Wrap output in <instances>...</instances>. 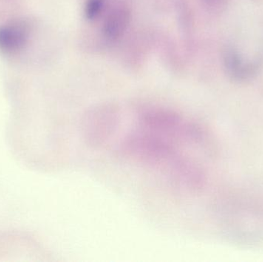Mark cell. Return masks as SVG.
<instances>
[{
  "label": "cell",
  "mask_w": 263,
  "mask_h": 262,
  "mask_svg": "<svg viewBox=\"0 0 263 262\" xmlns=\"http://www.w3.org/2000/svg\"><path fill=\"white\" fill-rule=\"evenodd\" d=\"M105 6V0H87L85 6V15L89 20L98 18Z\"/></svg>",
  "instance_id": "cell-7"
},
{
  "label": "cell",
  "mask_w": 263,
  "mask_h": 262,
  "mask_svg": "<svg viewBox=\"0 0 263 262\" xmlns=\"http://www.w3.org/2000/svg\"><path fill=\"white\" fill-rule=\"evenodd\" d=\"M179 145L138 129L122 141V156L156 171L182 189H193L200 183L194 163L179 149Z\"/></svg>",
  "instance_id": "cell-1"
},
{
  "label": "cell",
  "mask_w": 263,
  "mask_h": 262,
  "mask_svg": "<svg viewBox=\"0 0 263 262\" xmlns=\"http://www.w3.org/2000/svg\"><path fill=\"white\" fill-rule=\"evenodd\" d=\"M130 14L124 7L116 8L107 15L103 26V32L107 39L114 41L124 34L129 23Z\"/></svg>",
  "instance_id": "cell-5"
},
{
  "label": "cell",
  "mask_w": 263,
  "mask_h": 262,
  "mask_svg": "<svg viewBox=\"0 0 263 262\" xmlns=\"http://www.w3.org/2000/svg\"><path fill=\"white\" fill-rule=\"evenodd\" d=\"M225 65L228 73L236 80H244L254 73L256 67L251 64H246L237 52L228 50L225 55Z\"/></svg>",
  "instance_id": "cell-6"
},
{
  "label": "cell",
  "mask_w": 263,
  "mask_h": 262,
  "mask_svg": "<svg viewBox=\"0 0 263 262\" xmlns=\"http://www.w3.org/2000/svg\"><path fill=\"white\" fill-rule=\"evenodd\" d=\"M28 28L25 23H13L0 27V49L6 52L20 50L28 38Z\"/></svg>",
  "instance_id": "cell-4"
},
{
  "label": "cell",
  "mask_w": 263,
  "mask_h": 262,
  "mask_svg": "<svg viewBox=\"0 0 263 262\" xmlns=\"http://www.w3.org/2000/svg\"><path fill=\"white\" fill-rule=\"evenodd\" d=\"M139 129L154 134L177 145L193 143L198 131L192 122L168 109L151 108L139 112Z\"/></svg>",
  "instance_id": "cell-2"
},
{
  "label": "cell",
  "mask_w": 263,
  "mask_h": 262,
  "mask_svg": "<svg viewBox=\"0 0 263 262\" xmlns=\"http://www.w3.org/2000/svg\"><path fill=\"white\" fill-rule=\"evenodd\" d=\"M120 118L117 108L99 106L88 111L80 123L82 137L92 147H101L117 132Z\"/></svg>",
  "instance_id": "cell-3"
},
{
  "label": "cell",
  "mask_w": 263,
  "mask_h": 262,
  "mask_svg": "<svg viewBox=\"0 0 263 262\" xmlns=\"http://www.w3.org/2000/svg\"><path fill=\"white\" fill-rule=\"evenodd\" d=\"M205 1H206L207 3H216V2H217L218 0H205Z\"/></svg>",
  "instance_id": "cell-8"
}]
</instances>
